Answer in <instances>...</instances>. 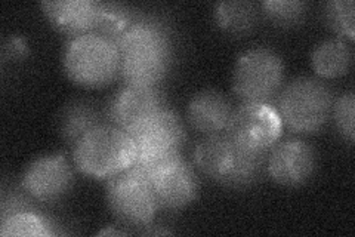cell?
Instances as JSON below:
<instances>
[{
  "label": "cell",
  "mask_w": 355,
  "mask_h": 237,
  "mask_svg": "<svg viewBox=\"0 0 355 237\" xmlns=\"http://www.w3.org/2000/svg\"><path fill=\"white\" fill-rule=\"evenodd\" d=\"M166 108L163 94L155 86L126 83L110 99L105 117L111 125L130 132Z\"/></svg>",
  "instance_id": "cell-13"
},
{
  "label": "cell",
  "mask_w": 355,
  "mask_h": 237,
  "mask_svg": "<svg viewBox=\"0 0 355 237\" xmlns=\"http://www.w3.org/2000/svg\"><path fill=\"white\" fill-rule=\"evenodd\" d=\"M317 169V152L308 141L288 137L277 141L266 154V174L283 187L306 184Z\"/></svg>",
  "instance_id": "cell-10"
},
{
  "label": "cell",
  "mask_w": 355,
  "mask_h": 237,
  "mask_svg": "<svg viewBox=\"0 0 355 237\" xmlns=\"http://www.w3.org/2000/svg\"><path fill=\"white\" fill-rule=\"evenodd\" d=\"M120 76L128 85L157 86L171 72L175 47L169 27L151 17H137L117 43Z\"/></svg>",
  "instance_id": "cell-1"
},
{
  "label": "cell",
  "mask_w": 355,
  "mask_h": 237,
  "mask_svg": "<svg viewBox=\"0 0 355 237\" xmlns=\"http://www.w3.org/2000/svg\"><path fill=\"white\" fill-rule=\"evenodd\" d=\"M331 117L335 122V128L340 137L348 144H354V117H355V95L352 91L342 94L336 101H333Z\"/></svg>",
  "instance_id": "cell-23"
},
{
  "label": "cell",
  "mask_w": 355,
  "mask_h": 237,
  "mask_svg": "<svg viewBox=\"0 0 355 237\" xmlns=\"http://www.w3.org/2000/svg\"><path fill=\"white\" fill-rule=\"evenodd\" d=\"M62 64L70 81L85 88L105 86L120 74L117 44L96 33L70 39Z\"/></svg>",
  "instance_id": "cell-5"
},
{
  "label": "cell",
  "mask_w": 355,
  "mask_h": 237,
  "mask_svg": "<svg viewBox=\"0 0 355 237\" xmlns=\"http://www.w3.org/2000/svg\"><path fill=\"white\" fill-rule=\"evenodd\" d=\"M284 81L282 56L270 48L244 51L232 72V91L243 103H270Z\"/></svg>",
  "instance_id": "cell-7"
},
{
  "label": "cell",
  "mask_w": 355,
  "mask_h": 237,
  "mask_svg": "<svg viewBox=\"0 0 355 237\" xmlns=\"http://www.w3.org/2000/svg\"><path fill=\"white\" fill-rule=\"evenodd\" d=\"M352 64V51L343 39H329L318 43L311 54L313 70L323 79L345 76Z\"/></svg>",
  "instance_id": "cell-18"
},
{
  "label": "cell",
  "mask_w": 355,
  "mask_h": 237,
  "mask_svg": "<svg viewBox=\"0 0 355 237\" xmlns=\"http://www.w3.org/2000/svg\"><path fill=\"white\" fill-rule=\"evenodd\" d=\"M225 132L244 150L270 152L282 138L283 123L271 103H243L234 108Z\"/></svg>",
  "instance_id": "cell-9"
},
{
  "label": "cell",
  "mask_w": 355,
  "mask_h": 237,
  "mask_svg": "<svg viewBox=\"0 0 355 237\" xmlns=\"http://www.w3.org/2000/svg\"><path fill=\"white\" fill-rule=\"evenodd\" d=\"M74 174L62 153L40 156L28 163L21 177V188L31 199L43 203L60 202L70 193Z\"/></svg>",
  "instance_id": "cell-11"
},
{
  "label": "cell",
  "mask_w": 355,
  "mask_h": 237,
  "mask_svg": "<svg viewBox=\"0 0 355 237\" xmlns=\"http://www.w3.org/2000/svg\"><path fill=\"white\" fill-rule=\"evenodd\" d=\"M107 117L86 99H73L60 111L58 133L65 144L74 147L85 135L104 125Z\"/></svg>",
  "instance_id": "cell-17"
},
{
  "label": "cell",
  "mask_w": 355,
  "mask_h": 237,
  "mask_svg": "<svg viewBox=\"0 0 355 237\" xmlns=\"http://www.w3.org/2000/svg\"><path fill=\"white\" fill-rule=\"evenodd\" d=\"M326 26L342 38L354 40L355 36V5L352 0H331L323 8Z\"/></svg>",
  "instance_id": "cell-21"
},
{
  "label": "cell",
  "mask_w": 355,
  "mask_h": 237,
  "mask_svg": "<svg viewBox=\"0 0 355 237\" xmlns=\"http://www.w3.org/2000/svg\"><path fill=\"white\" fill-rule=\"evenodd\" d=\"M40 8L53 28L73 39L95 33L103 3L95 0H44Z\"/></svg>",
  "instance_id": "cell-14"
},
{
  "label": "cell",
  "mask_w": 355,
  "mask_h": 237,
  "mask_svg": "<svg viewBox=\"0 0 355 237\" xmlns=\"http://www.w3.org/2000/svg\"><path fill=\"white\" fill-rule=\"evenodd\" d=\"M133 19H135V17H133L130 10L121 5L103 3L101 15H99L95 33L117 44L120 39L123 38L126 30L130 27Z\"/></svg>",
  "instance_id": "cell-20"
},
{
  "label": "cell",
  "mask_w": 355,
  "mask_h": 237,
  "mask_svg": "<svg viewBox=\"0 0 355 237\" xmlns=\"http://www.w3.org/2000/svg\"><path fill=\"white\" fill-rule=\"evenodd\" d=\"M333 95L314 77H297L279 92L277 107L283 126L296 133H315L331 116Z\"/></svg>",
  "instance_id": "cell-4"
},
{
  "label": "cell",
  "mask_w": 355,
  "mask_h": 237,
  "mask_svg": "<svg viewBox=\"0 0 355 237\" xmlns=\"http://www.w3.org/2000/svg\"><path fill=\"white\" fill-rule=\"evenodd\" d=\"M259 21V9L253 2L234 0L219 2L215 6L216 26L230 36H246L257 27Z\"/></svg>",
  "instance_id": "cell-19"
},
{
  "label": "cell",
  "mask_w": 355,
  "mask_h": 237,
  "mask_svg": "<svg viewBox=\"0 0 355 237\" xmlns=\"http://www.w3.org/2000/svg\"><path fill=\"white\" fill-rule=\"evenodd\" d=\"M268 152H250L239 147L230 135H205L193 152V163L206 178L232 190H246L266 174Z\"/></svg>",
  "instance_id": "cell-2"
},
{
  "label": "cell",
  "mask_w": 355,
  "mask_h": 237,
  "mask_svg": "<svg viewBox=\"0 0 355 237\" xmlns=\"http://www.w3.org/2000/svg\"><path fill=\"white\" fill-rule=\"evenodd\" d=\"M105 199L114 218L128 227H148L160 209L150 175L133 165L107 179Z\"/></svg>",
  "instance_id": "cell-6"
},
{
  "label": "cell",
  "mask_w": 355,
  "mask_h": 237,
  "mask_svg": "<svg viewBox=\"0 0 355 237\" xmlns=\"http://www.w3.org/2000/svg\"><path fill=\"white\" fill-rule=\"evenodd\" d=\"M135 145L133 166L150 174L154 166L181 154L185 142V128L173 111L166 108L128 132Z\"/></svg>",
  "instance_id": "cell-8"
},
{
  "label": "cell",
  "mask_w": 355,
  "mask_h": 237,
  "mask_svg": "<svg viewBox=\"0 0 355 237\" xmlns=\"http://www.w3.org/2000/svg\"><path fill=\"white\" fill-rule=\"evenodd\" d=\"M27 199L21 197L19 205L10 197L3 200V215L0 234L3 237H46L53 236V225L49 218L27 206Z\"/></svg>",
  "instance_id": "cell-16"
},
{
  "label": "cell",
  "mask_w": 355,
  "mask_h": 237,
  "mask_svg": "<svg viewBox=\"0 0 355 237\" xmlns=\"http://www.w3.org/2000/svg\"><path fill=\"white\" fill-rule=\"evenodd\" d=\"M261 8L265 17L282 28L299 26L306 14V3L301 0H266Z\"/></svg>",
  "instance_id": "cell-22"
},
{
  "label": "cell",
  "mask_w": 355,
  "mask_h": 237,
  "mask_svg": "<svg viewBox=\"0 0 355 237\" xmlns=\"http://www.w3.org/2000/svg\"><path fill=\"white\" fill-rule=\"evenodd\" d=\"M103 234H123L121 231H117V230H104V231H101L99 233V236H103Z\"/></svg>",
  "instance_id": "cell-25"
},
{
  "label": "cell",
  "mask_w": 355,
  "mask_h": 237,
  "mask_svg": "<svg viewBox=\"0 0 355 237\" xmlns=\"http://www.w3.org/2000/svg\"><path fill=\"white\" fill-rule=\"evenodd\" d=\"M234 107L230 99L215 89L197 92L188 103L187 117L194 131L212 135L227 131Z\"/></svg>",
  "instance_id": "cell-15"
},
{
  "label": "cell",
  "mask_w": 355,
  "mask_h": 237,
  "mask_svg": "<svg viewBox=\"0 0 355 237\" xmlns=\"http://www.w3.org/2000/svg\"><path fill=\"white\" fill-rule=\"evenodd\" d=\"M148 175L160 209L178 211L197 199L198 178L181 154L154 166Z\"/></svg>",
  "instance_id": "cell-12"
},
{
  "label": "cell",
  "mask_w": 355,
  "mask_h": 237,
  "mask_svg": "<svg viewBox=\"0 0 355 237\" xmlns=\"http://www.w3.org/2000/svg\"><path fill=\"white\" fill-rule=\"evenodd\" d=\"M77 171L87 178L110 179L135 162V145L126 131L104 123L73 147Z\"/></svg>",
  "instance_id": "cell-3"
},
{
  "label": "cell",
  "mask_w": 355,
  "mask_h": 237,
  "mask_svg": "<svg viewBox=\"0 0 355 237\" xmlns=\"http://www.w3.org/2000/svg\"><path fill=\"white\" fill-rule=\"evenodd\" d=\"M28 44L26 38L21 36H9L2 47L3 61H22L28 56Z\"/></svg>",
  "instance_id": "cell-24"
}]
</instances>
